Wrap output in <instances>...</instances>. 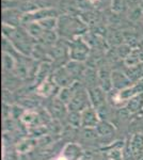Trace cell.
<instances>
[{
	"label": "cell",
	"mask_w": 143,
	"mask_h": 160,
	"mask_svg": "<svg viewBox=\"0 0 143 160\" xmlns=\"http://www.w3.org/2000/svg\"><path fill=\"white\" fill-rule=\"evenodd\" d=\"M89 45L81 38H76L72 44H69V57L72 60L84 62L89 58Z\"/></svg>",
	"instance_id": "cell-1"
},
{
	"label": "cell",
	"mask_w": 143,
	"mask_h": 160,
	"mask_svg": "<svg viewBox=\"0 0 143 160\" xmlns=\"http://www.w3.org/2000/svg\"><path fill=\"white\" fill-rule=\"evenodd\" d=\"M91 102L89 98V94H88V90L84 89V87L80 86L78 88L76 94L73 97L67 108L69 111H78V112H81L82 110H84L85 108L90 107Z\"/></svg>",
	"instance_id": "cell-2"
},
{
	"label": "cell",
	"mask_w": 143,
	"mask_h": 160,
	"mask_svg": "<svg viewBox=\"0 0 143 160\" xmlns=\"http://www.w3.org/2000/svg\"><path fill=\"white\" fill-rule=\"evenodd\" d=\"M101 118L98 114V111L94 107L85 108L81 111V127L82 128H95L100 124Z\"/></svg>",
	"instance_id": "cell-3"
},
{
	"label": "cell",
	"mask_w": 143,
	"mask_h": 160,
	"mask_svg": "<svg viewBox=\"0 0 143 160\" xmlns=\"http://www.w3.org/2000/svg\"><path fill=\"white\" fill-rule=\"evenodd\" d=\"M88 94H89V98L91 106L94 107L96 110L100 108L104 107L106 105V100H107V93L104 91L100 87H93L88 89Z\"/></svg>",
	"instance_id": "cell-4"
},
{
	"label": "cell",
	"mask_w": 143,
	"mask_h": 160,
	"mask_svg": "<svg viewBox=\"0 0 143 160\" xmlns=\"http://www.w3.org/2000/svg\"><path fill=\"white\" fill-rule=\"evenodd\" d=\"M143 93V79L140 80L138 82H135L132 83L130 87L126 88V89L122 90V91L118 92V96L119 99L121 102V104H125L128 102L129 99H131L132 97L137 96L139 94H142Z\"/></svg>",
	"instance_id": "cell-5"
},
{
	"label": "cell",
	"mask_w": 143,
	"mask_h": 160,
	"mask_svg": "<svg viewBox=\"0 0 143 160\" xmlns=\"http://www.w3.org/2000/svg\"><path fill=\"white\" fill-rule=\"evenodd\" d=\"M51 77H53L54 81L57 83V86L59 88H61V89L62 88L71 87L76 82V80L74 79V77L72 76L71 73L67 71L65 66L57 69Z\"/></svg>",
	"instance_id": "cell-6"
},
{
	"label": "cell",
	"mask_w": 143,
	"mask_h": 160,
	"mask_svg": "<svg viewBox=\"0 0 143 160\" xmlns=\"http://www.w3.org/2000/svg\"><path fill=\"white\" fill-rule=\"evenodd\" d=\"M95 129L97 132V138L104 142L111 141L115 136V128L108 121H100Z\"/></svg>",
	"instance_id": "cell-7"
},
{
	"label": "cell",
	"mask_w": 143,
	"mask_h": 160,
	"mask_svg": "<svg viewBox=\"0 0 143 160\" xmlns=\"http://www.w3.org/2000/svg\"><path fill=\"white\" fill-rule=\"evenodd\" d=\"M47 110H48L49 114L51 115V118H66L67 113H69L67 106L64 104L62 100H60L58 98V96L54 97V98L49 102Z\"/></svg>",
	"instance_id": "cell-8"
},
{
	"label": "cell",
	"mask_w": 143,
	"mask_h": 160,
	"mask_svg": "<svg viewBox=\"0 0 143 160\" xmlns=\"http://www.w3.org/2000/svg\"><path fill=\"white\" fill-rule=\"evenodd\" d=\"M111 76H112V86L114 90L122 91L132 84L131 80L127 77V75L121 71L111 72Z\"/></svg>",
	"instance_id": "cell-9"
},
{
	"label": "cell",
	"mask_w": 143,
	"mask_h": 160,
	"mask_svg": "<svg viewBox=\"0 0 143 160\" xmlns=\"http://www.w3.org/2000/svg\"><path fill=\"white\" fill-rule=\"evenodd\" d=\"M128 145L130 151L137 160H141L143 158V135L136 133L128 141Z\"/></svg>",
	"instance_id": "cell-10"
},
{
	"label": "cell",
	"mask_w": 143,
	"mask_h": 160,
	"mask_svg": "<svg viewBox=\"0 0 143 160\" xmlns=\"http://www.w3.org/2000/svg\"><path fill=\"white\" fill-rule=\"evenodd\" d=\"M84 154L81 146L76 143H67L62 151V156H64L67 160H80L82 155Z\"/></svg>",
	"instance_id": "cell-11"
},
{
	"label": "cell",
	"mask_w": 143,
	"mask_h": 160,
	"mask_svg": "<svg viewBox=\"0 0 143 160\" xmlns=\"http://www.w3.org/2000/svg\"><path fill=\"white\" fill-rule=\"evenodd\" d=\"M98 87H100L106 93H109L113 90L112 76L108 69H100L98 71Z\"/></svg>",
	"instance_id": "cell-12"
},
{
	"label": "cell",
	"mask_w": 143,
	"mask_h": 160,
	"mask_svg": "<svg viewBox=\"0 0 143 160\" xmlns=\"http://www.w3.org/2000/svg\"><path fill=\"white\" fill-rule=\"evenodd\" d=\"M57 88H59V87L57 86V83L54 81L53 77H49V78L45 79L42 83L38 86V93L44 97H48L54 94V91L57 89Z\"/></svg>",
	"instance_id": "cell-13"
},
{
	"label": "cell",
	"mask_w": 143,
	"mask_h": 160,
	"mask_svg": "<svg viewBox=\"0 0 143 160\" xmlns=\"http://www.w3.org/2000/svg\"><path fill=\"white\" fill-rule=\"evenodd\" d=\"M65 68L67 71L71 73V75L74 77V79L76 80V81L78 79H80V77L84 78V72H85V69H87L84 68V64H82V62H78V61H74V60L69 62V63L65 65Z\"/></svg>",
	"instance_id": "cell-14"
},
{
	"label": "cell",
	"mask_w": 143,
	"mask_h": 160,
	"mask_svg": "<svg viewBox=\"0 0 143 160\" xmlns=\"http://www.w3.org/2000/svg\"><path fill=\"white\" fill-rule=\"evenodd\" d=\"M125 109L129 113H137L143 109V93L129 99L125 105Z\"/></svg>",
	"instance_id": "cell-15"
},
{
	"label": "cell",
	"mask_w": 143,
	"mask_h": 160,
	"mask_svg": "<svg viewBox=\"0 0 143 160\" xmlns=\"http://www.w3.org/2000/svg\"><path fill=\"white\" fill-rule=\"evenodd\" d=\"M124 63L127 68H134V66H137L139 64L142 63L141 60V50L137 49V48H134L131 50V52L129 53L128 57L124 60Z\"/></svg>",
	"instance_id": "cell-16"
},
{
	"label": "cell",
	"mask_w": 143,
	"mask_h": 160,
	"mask_svg": "<svg viewBox=\"0 0 143 160\" xmlns=\"http://www.w3.org/2000/svg\"><path fill=\"white\" fill-rule=\"evenodd\" d=\"M84 79L85 84L88 86V89L93 87H97L96 83H98V72L92 68H87L84 75Z\"/></svg>",
	"instance_id": "cell-17"
},
{
	"label": "cell",
	"mask_w": 143,
	"mask_h": 160,
	"mask_svg": "<svg viewBox=\"0 0 143 160\" xmlns=\"http://www.w3.org/2000/svg\"><path fill=\"white\" fill-rule=\"evenodd\" d=\"M26 30H27V32L30 34V37H31V38H38V40H41V38L43 37L44 32L46 31V30H44V29H43L42 26L38 24V22H28Z\"/></svg>",
	"instance_id": "cell-18"
},
{
	"label": "cell",
	"mask_w": 143,
	"mask_h": 160,
	"mask_svg": "<svg viewBox=\"0 0 143 160\" xmlns=\"http://www.w3.org/2000/svg\"><path fill=\"white\" fill-rule=\"evenodd\" d=\"M67 123L73 127H81V112L78 111H69L66 115Z\"/></svg>",
	"instance_id": "cell-19"
},
{
	"label": "cell",
	"mask_w": 143,
	"mask_h": 160,
	"mask_svg": "<svg viewBox=\"0 0 143 160\" xmlns=\"http://www.w3.org/2000/svg\"><path fill=\"white\" fill-rule=\"evenodd\" d=\"M20 120L23 121V123H25L27 126H34V124L38 122V114L34 112H31V111H26L23 113Z\"/></svg>",
	"instance_id": "cell-20"
},
{
	"label": "cell",
	"mask_w": 143,
	"mask_h": 160,
	"mask_svg": "<svg viewBox=\"0 0 143 160\" xmlns=\"http://www.w3.org/2000/svg\"><path fill=\"white\" fill-rule=\"evenodd\" d=\"M38 22L42 26L44 30H54L58 26V22H57L56 17H47V18H44Z\"/></svg>",
	"instance_id": "cell-21"
},
{
	"label": "cell",
	"mask_w": 143,
	"mask_h": 160,
	"mask_svg": "<svg viewBox=\"0 0 143 160\" xmlns=\"http://www.w3.org/2000/svg\"><path fill=\"white\" fill-rule=\"evenodd\" d=\"M3 68L7 72H11L16 69V65H15V60L13 57L8 52L3 53Z\"/></svg>",
	"instance_id": "cell-22"
},
{
	"label": "cell",
	"mask_w": 143,
	"mask_h": 160,
	"mask_svg": "<svg viewBox=\"0 0 143 160\" xmlns=\"http://www.w3.org/2000/svg\"><path fill=\"white\" fill-rule=\"evenodd\" d=\"M115 50H116V55H118L119 58L125 60L129 53L131 52L132 48L129 45H127V44H122V45L118 46V48H116Z\"/></svg>",
	"instance_id": "cell-23"
},
{
	"label": "cell",
	"mask_w": 143,
	"mask_h": 160,
	"mask_svg": "<svg viewBox=\"0 0 143 160\" xmlns=\"http://www.w3.org/2000/svg\"><path fill=\"white\" fill-rule=\"evenodd\" d=\"M41 40H44V42L47 44H54L57 41V34L54 30H46Z\"/></svg>",
	"instance_id": "cell-24"
},
{
	"label": "cell",
	"mask_w": 143,
	"mask_h": 160,
	"mask_svg": "<svg viewBox=\"0 0 143 160\" xmlns=\"http://www.w3.org/2000/svg\"><path fill=\"white\" fill-rule=\"evenodd\" d=\"M34 146V143L31 140H24L22 141L19 144L17 145V151L19 153H27L28 151H30L31 148Z\"/></svg>",
	"instance_id": "cell-25"
},
{
	"label": "cell",
	"mask_w": 143,
	"mask_h": 160,
	"mask_svg": "<svg viewBox=\"0 0 143 160\" xmlns=\"http://www.w3.org/2000/svg\"><path fill=\"white\" fill-rule=\"evenodd\" d=\"M123 160H137L136 157L132 154V152L130 151V148H129L128 142L125 143L123 148Z\"/></svg>",
	"instance_id": "cell-26"
},
{
	"label": "cell",
	"mask_w": 143,
	"mask_h": 160,
	"mask_svg": "<svg viewBox=\"0 0 143 160\" xmlns=\"http://www.w3.org/2000/svg\"><path fill=\"white\" fill-rule=\"evenodd\" d=\"M143 0H124L125 4H127L129 8H135V7H139L141 4V2Z\"/></svg>",
	"instance_id": "cell-27"
},
{
	"label": "cell",
	"mask_w": 143,
	"mask_h": 160,
	"mask_svg": "<svg viewBox=\"0 0 143 160\" xmlns=\"http://www.w3.org/2000/svg\"><path fill=\"white\" fill-rule=\"evenodd\" d=\"M80 160H95L94 156H93L91 153H88V152H84V154L82 155V157L80 158Z\"/></svg>",
	"instance_id": "cell-28"
},
{
	"label": "cell",
	"mask_w": 143,
	"mask_h": 160,
	"mask_svg": "<svg viewBox=\"0 0 143 160\" xmlns=\"http://www.w3.org/2000/svg\"><path fill=\"white\" fill-rule=\"evenodd\" d=\"M140 7H141V9L143 10V1L141 2V4H140Z\"/></svg>",
	"instance_id": "cell-29"
},
{
	"label": "cell",
	"mask_w": 143,
	"mask_h": 160,
	"mask_svg": "<svg viewBox=\"0 0 143 160\" xmlns=\"http://www.w3.org/2000/svg\"><path fill=\"white\" fill-rule=\"evenodd\" d=\"M141 160H143V158H142V159H141Z\"/></svg>",
	"instance_id": "cell-30"
}]
</instances>
